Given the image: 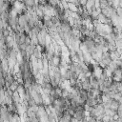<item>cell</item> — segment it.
I'll list each match as a JSON object with an SVG mask.
<instances>
[{"instance_id":"1","label":"cell","mask_w":122,"mask_h":122,"mask_svg":"<svg viewBox=\"0 0 122 122\" xmlns=\"http://www.w3.org/2000/svg\"><path fill=\"white\" fill-rule=\"evenodd\" d=\"M84 112H75L73 117H74L76 120H78L79 122H83V121L85 120V118H86Z\"/></svg>"},{"instance_id":"2","label":"cell","mask_w":122,"mask_h":122,"mask_svg":"<svg viewBox=\"0 0 122 122\" xmlns=\"http://www.w3.org/2000/svg\"><path fill=\"white\" fill-rule=\"evenodd\" d=\"M86 105H88V106L93 108L95 105H97V102H96L95 98H88V99L86 100Z\"/></svg>"},{"instance_id":"3","label":"cell","mask_w":122,"mask_h":122,"mask_svg":"<svg viewBox=\"0 0 122 122\" xmlns=\"http://www.w3.org/2000/svg\"><path fill=\"white\" fill-rule=\"evenodd\" d=\"M119 103L117 102V101H115V100H112V102H111V108H110V110H112V111H115V112H117V110H118V107H119Z\"/></svg>"},{"instance_id":"4","label":"cell","mask_w":122,"mask_h":122,"mask_svg":"<svg viewBox=\"0 0 122 122\" xmlns=\"http://www.w3.org/2000/svg\"><path fill=\"white\" fill-rule=\"evenodd\" d=\"M113 100L117 101L119 104H122V93H121V92L115 93L114 96H113Z\"/></svg>"},{"instance_id":"5","label":"cell","mask_w":122,"mask_h":122,"mask_svg":"<svg viewBox=\"0 0 122 122\" xmlns=\"http://www.w3.org/2000/svg\"><path fill=\"white\" fill-rule=\"evenodd\" d=\"M79 97H80L81 99H83L84 101H86V100L88 99V94H87V92H86V91L81 90V91L79 92Z\"/></svg>"},{"instance_id":"6","label":"cell","mask_w":122,"mask_h":122,"mask_svg":"<svg viewBox=\"0 0 122 122\" xmlns=\"http://www.w3.org/2000/svg\"><path fill=\"white\" fill-rule=\"evenodd\" d=\"M105 114H107V115H109L110 117H113L114 115H116L117 114V112H115V111H112V110H105Z\"/></svg>"},{"instance_id":"7","label":"cell","mask_w":122,"mask_h":122,"mask_svg":"<svg viewBox=\"0 0 122 122\" xmlns=\"http://www.w3.org/2000/svg\"><path fill=\"white\" fill-rule=\"evenodd\" d=\"M111 118H112V117H110L109 115L104 114L103 117H102V119H101V122H109V121L111 120Z\"/></svg>"},{"instance_id":"8","label":"cell","mask_w":122,"mask_h":122,"mask_svg":"<svg viewBox=\"0 0 122 122\" xmlns=\"http://www.w3.org/2000/svg\"><path fill=\"white\" fill-rule=\"evenodd\" d=\"M116 12H117L118 17H119V18H122V9L117 8V9H116Z\"/></svg>"},{"instance_id":"9","label":"cell","mask_w":122,"mask_h":122,"mask_svg":"<svg viewBox=\"0 0 122 122\" xmlns=\"http://www.w3.org/2000/svg\"><path fill=\"white\" fill-rule=\"evenodd\" d=\"M94 8L95 9H100V1L99 0L94 1Z\"/></svg>"},{"instance_id":"10","label":"cell","mask_w":122,"mask_h":122,"mask_svg":"<svg viewBox=\"0 0 122 122\" xmlns=\"http://www.w3.org/2000/svg\"><path fill=\"white\" fill-rule=\"evenodd\" d=\"M117 90H118L119 92L122 93V82H119V83L117 84Z\"/></svg>"},{"instance_id":"11","label":"cell","mask_w":122,"mask_h":122,"mask_svg":"<svg viewBox=\"0 0 122 122\" xmlns=\"http://www.w3.org/2000/svg\"><path fill=\"white\" fill-rule=\"evenodd\" d=\"M122 112V104H120V105H119L118 110H117V112Z\"/></svg>"},{"instance_id":"12","label":"cell","mask_w":122,"mask_h":122,"mask_svg":"<svg viewBox=\"0 0 122 122\" xmlns=\"http://www.w3.org/2000/svg\"><path fill=\"white\" fill-rule=\"evenodd\" d=\"M71 122H79L78 120H76L74 117H71Z\"/></svg>"},{"instance_id":"13","label":"cell","mask_w":122,"mask_h":122,"mask_svg":"<svg viewBox=\"0 0 122 122\" xmlns=\"http://www.w3.org/2000/svg\"><path fill=\"white\" fill-rule=\"evenodd\" d=\"M117 115H118V117H119L120 119H122V112H117Z\"/></svg>"}]
</instances>
